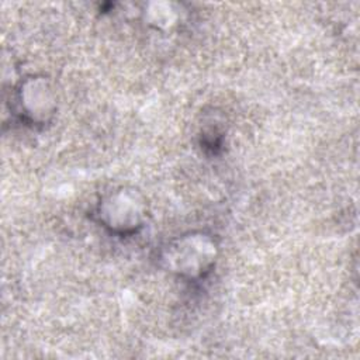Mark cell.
Here are the masks:
<instances>
[{
  "instance_id": "6da1fadb",
  "label": "cell",
  "mask_w": 360,
  "mask_h": 360,
  "mask_svg": "<svg viewBox=\"0 0 360 360\" xmlns=\"http://www.w3.org/2000/svg\"><path fill=\"white\" fill-rule=\"evenodd\" d=\"M218 246L202 232H188L167 243L162 260L169 271L187 278L198 280L208 274L215 264Z\"/></svg>"
},
{
  "instance_id": "7a4b0ae2",
  "label": "cell",
  "mask_w": 360,
  "mask_h": 360,
  "mask_svg": "<svg viewBox=\"0 0 360 360\" xmlns=\"http://www.w3.org/2000/svg\"><path fill=\"white\" fill-rule=\"evenodd\" d=\"M96 215L110 232L131 235L143 226L148 204L136 188L122 186L111 190L100 200Z\"/></svg>"
},
{
  "instance_id": "3957f363",
  "label": "cell",
  "mask_w": 360,
  "mask_h": 360,
  "mask_svg": "<svg viewBox=\"0 0 360 360\" xmlns=\"http://www.w3.org/2000/svg\"><path fill=\"white\" fill-rule=\"evenodd\" d=\"M15 104L21 118L32 125H44L56 111V94L44 76H31L15 90Z\"/></svg>"
}]
</instances>
